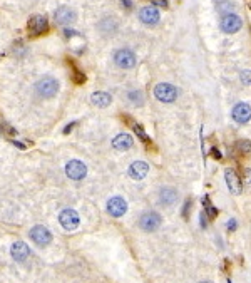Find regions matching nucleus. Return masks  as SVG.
<instances>
[{
  "mask_svg": "<svg viewBox=\"0 0 251 283\" xmlns=\"http://www.w3.org/2000/svg\"><path fill=\"white\" fill-rule=\"evenodd\" d=\"M36 90H37V94H39L40 97H45V99L54 97L55 94L59 92V81L54 79V77H51V75L42 77L40 81L36 84Z\"/></svg>",
  "mask_w": 251,
  "mask_h": 283,
  "instance_id": "1",
  "label": "nucleus"
},
{
  "mask_svg": "<svg viewBox=\"0 0 251 283\" xmlns=\"http://www.w3.org/2000/svg\"><path fill=\"white\" fill-rule=\"evenodd\" d=\"M154 96L161 103H174L178 99V89L173 84L167 82H161L154 88Z\"/></svg>",
  "mask_w": 251,
  "mask_h": 283,
  "instance_id": "2",
  "label": "nucleus"
},
{
  "mask_svg": "<svg viewBox=\"0 0 251 283\" xmlns=\"http://www.w3.org/2000/svg\"><path fill=\"white\" fill-rule=\"evenodd\" d=\"M161 221L162 220H161V216H159V213H156V211H146V213L141 214L139 226H141V230H144V231L153 233L161 226Z\"/></svg>",
  "mask_w": 251,
  "mask_h": 283,
  "instance_id": "3",
  "label": "nucleus"
},
{
  "mask_svg": "<svg viewBox=\"0 0 251 283\" xmlns=\"http://www.w3.org/2000/svg\"><path fill=\"white\" fill-rule=\"evenodd\" d=\"M114 62L121 69H132L136 66V54L129 49H119L114 54Z\"/></svg>",
  "mask_w": 251,
  "mask_h": 283,
  "instance_id": "4",
  "label": "nucleus"
},
{
  "mask_svg": "<svg viewBox=\"0 0 251 283\" xmlns=\"http://www.w3.org/2000/svg\"><path fill=\"white\" fill-rule=\"evenodd\" d=\"M29 235H30V238H32V241L37 245V247H47V245L52 241V233L42 225L34 226V228L30 230Z\"/></svg>",
  "mask_w": 251,
  "mask_h": 283,
  "instance_id": "5",
  "label": "nucleus"
},
{
  "mask_svg": "<svg viewBox=\"0 0 251 283\" xmlns=\"http://www.w3.org/2000/svg\"><path fill=\"white\" fill-rule=\"evenodd\" d=\"M241 25H243V22L236 14H224L221 17V22H219V27H221L223 32H226V34L238 32V30L241 29Z\"/></svg>",
  "mask_w": 251,
  "mask_h": 283,
  "instance_id": "6",
  "label": "nucleus"
},
{
  "mask_svg": "<svg viewBox=\"0 0 251 283\" xmlns=\"http://www.w3.org/2000/svg\"><path fill=\"white\" fill-rule=\"evenodd\" d=\"M66 173H67V176H69L71 179L81 181V179L86 178L87 168H86V164H84L82 161L72 159V161H69V163L66 164Z\"/></svg>",
  "mask_w": 251,
  "mask_h": 283,
  "instance_id": "7",
  "label": "nucleus"
},
{
  "mask_svg": "<svg viewBox=\"0 0 251 283\" xmlns=\"http://www.w3.org/2000/svg\"><path fill=\"white\" fill-rule=\"evenodd\" d=\"M27 29H29V35L30 37H39V35H42V34L47 32V29H49L47 18L42 17V15H34V17L29 20Z\"/></svg>",
  "mask_w": 251,
  "mask_h": 283,
  "instance_id": "8",
  "label": "nucleus"
},
{
  "mask_svg": "<svg viewBox=\"0 0 251 283\" xmlns=\"http://www.w3.org/2000/svg\"><path fill=\"white\" fill-rule=\"evenodd\" d=\"M59 221L67 231H72L79 226V214L77 211L74 210H64L62 213L59 214Z\"/></svg>",
  "mask_w": 251,
  "mask_h": 283,
  "instance_id": "9",
  "label": "nucleus"
},
{
  "mask_svg": "<svg viewBox=\"0 0 251 283\" xmlns=\"http://www.w3.org/2000/svg\"><path fill=\"white\" fill-rule=\"evenodd\" d=\"M108 211L111 216L119 218L127 211V203H126V199H123L121 196H114V198H111L108 201Z\"/></svg>",
  "mask_w": 251,
  "mask_h": 283,
  "instance_id": "10",
  "label": "nucleus"
},
{
  "mask_svg": "<svg viewBox=\"0 0 251 283\" xmlns=\"http://www.w3.org/2000/svg\"><path fill=\"white\" fill-rule=\"evenodd\" d=\"M159 18H161V15H159L156 7H143L139 10V20L146 25H156Z\"/></svg>",
  "mask_w": 251,
  "mask_h": 283,
  "instance_id": "11",
  "label": "nucleus"
},
{
  "mask_svg": "<svg viewBox=\"0 0 251 283\" xmlns=\"http://www.w3.org/2000/svg\"><path fill=\"white\" fill-rule=\"evenodd\" d=\"M233 119L239 124H245L251 119V106L246 103H238L233 107Z\"/></svg>",
  "mask_w": 251,
  "mask_h": 283,
  "instance_id": "12",
  "label": "nucleus"
},
{
  "mask_svg": "<svg viewBox=\"0 0 251 283\" xmlns=\"http://www.w3.org/2000/svg\"><path fill=\"white\" fill-rule=\"evenodd\" d=\"M10 255H12V258L15 260V262L22 263L29 258L30 250L24 241H15V243L12 245V248H10Z\"/></svg>",
  "mask_w": 251,
  "mask_h": 283,
  "instance_id": "13",
  "label": "nucleus"
},
{
  "mask_svg": "<svg viewBox=\"0 0 251 283\" xmlns=\"http://www.w3.org/2000/svg\"><path fill=\"white\" fill-rule=\"evenodd\" d=\"M54 18L59 25H71L75 20V12L72 9H69V7H59L55 10Z\"/></svg>",
  "mask_w": 251,
  "mask_h": 283,
  "instance_id": "14",
  "label": "nucleus"
},
{
  "mask_svg": "<svg viewBox=\"0 0 251 283\" xmlns=\"http://www.w3.org/2000/svg\"><path fill=\"white\" fill-rule=\"evenodd\" d=\"M224 178H226V183H228V188L233 195H239L243 191V183L241 179L238 178L236 171L234 169H226L224 173Z\"/></svg>",
  "mask_w": 251,
  "mask_h": 283,
  "instance_id": "15",
  "label": "nucleus"
},
{
  "mask_svg": "<svg viewBox=\"0 0 251 283\" xmlns=\"http://www.w3.org/2000/svg\"><path fill=\"white\" fill-rule=\"evenodd\" d=\"M127 171L132 179H143V178H146L147 171H149V166L144 163V161H136V163H132L129 166Z\"/></svg>",
  "mask_w": 251,
  "mask_h": 283,
  "instance_id": "16",
  "label": "nucleus"
},
{
  "mask_svg": "<svg viewBox=\"0 0 251 283\" xmlns=\"http://www.w3.org/2000/svg\"><path fill=\"white\" fill-rule=\"evenodd\" d=\"M132 144H134V141H132V138L127 133H121L112 139V146L117 151H127L132 148Z\"/></svg>",
  "mask_w": 251,
  "mask_h": 283,
  "instance_id": "17",
  "label": "nucleus"
},
{
  "mask_svg": "<svg viewBox=\"0 0 251 283\" xmlns=\"http://www.w3.org/2000/svg\"><path fill=\"white\" fill-rule=\"evenodd\" d=\"M176 199H178V193H176V190H173V188H162L161 193H159V203L164 206L174 205Z\"/></svg>",
  "mask_w": 251,
  "mask_h": 283,
  "instance_id": "18",
  "label": "nucleus"
},
{
  "mask_svg": "<svg viewBox=\"0 0 251 283\" xmlns=\"http://www.w3.org/2000/svg\"><path fill=\"white\" fill-rule=\"evenodd\" d=\"M90 101H92V104L99 106V107H108V106L112 103V96L109 92L99 90V92H94L92 96H90Z\"/></svg>",
  "mask_w": 251,
  "mask_h": 283,
  "instance_id": "19",
  "label": "nucleus"
},
{
  "mask_svg": "<svg viewBox=\"0 0 251 283\" xmlns=\"http://www.w3.org/2000/svg\"><path fill=\"white\" fill-rule=\"evenodd\" d=\"M124 119L127 121V123H129V126H131L132 129H134V133L139 136V139H141V141H144V142H147V144H151V139H149V136H147L146 133H144V129H143V127L139 126V124H136L134 121H131V119H129V116H126Z\"/></svg>",
  "mask_w": 251,
  "mask_h": 283,
  "instance_id": "20",
  "label": "nucleus"
},
{
  "mask_svg": "<svg viewBox=\"0 0 251 283\" xmlns=\"http://www.w3.org/2000/svg\"><path fill=\"white\" fill-rule=\"evenodd\" d=\"M127 99L136 106H143L144 104V96H143L141 90H131V92L127 94Z\"/></svg>",
  "mask_w": 251,
  "mask_h": 283,
  "instance_id": "21",
  "label": "nucleus"
},
{
  "mask_svg": "<svg viewBox=\"0 0 251 283\" xmlns=\"http://www.w3.org/2000/svg\"><path fill=\"white\" fill-rule=\"evenodd\" d=\"M203 205H204V208H206V213H208L209 218H215L216 214H218V210H216L215 206L211 205V199H209V196H204Z\"/></svg>",
  "mask_w": 251,
  "mask_h": 283,
  "instance_id": "22",
  "label": "nucleus"
},
{
  "mask_svg": "<svg viewBox=\"0 0 251 283\" xmlns=\"http://www.w3.org/2000/svg\"><path fill=\"white\" fill-rule=\"evenodd\" d=\"M216 5H218L219 12H226V10H231L233 3H231V0H216Z\"/></svg>",
  "mask_w": 251,
  "mask_h": 283,
  "instance_id": "23",
  "label": "nucleus"
},
{
  "mask_svg": "<svg viewBox=\"0 0 251 283\" xmlns=\"http://www.w3.org/2000/svg\"><path fill=\"white\" fill-rule=\"evenodd\" d=\"M72 66V72H74V81L77 82V84H82V82H86V75H84V72H81V71L77 69V67L74 66V64H71Z\"/></svg>",
  "mask_w": 251,
  "mask_h": 283,
  "instance_id": "24",
  "label": "nucleus"
},
{
  "mask_svg": "<svg viewBox=\"0 0 251 283\" xmlns=\"http://www.w3.org/2000/svg\"><path fill=\"white\" fill-rule=\"evenodd\" d=\"M236 148L239 149V153L241 154H246V153H250L251 151V142L250 141H238Z\"/></svg>",
  "mask_w": 251,
  "mask_h": 283,
  "instance_id": "25",
  "label": "nucleus"
},
{
  "mask_svg": "<svg viewBox=\"0 0 251 283\" xmlns=\"http://www.w3.org/2000/svg\"><path fill=\"white\" fill-rule=\"evenodd\" d=\"M241 82L246 86H251V71H245L241 72Z\"/></svg>",
  "mask_w": 251,
  "mask_h": 283,
  "instance_id": "26",
  "label": "nucleus"
},
{
  "mask_svg": "<svg viewBox=\"0 0 251 283\" xmlns=\"http://www.w3.org/2000/svg\"><path fill=\"white\" fill-rule=\"evenodd\" d=\"M151 2L154 3V5H159V7H167V0H151Z\"/></svg>",
  "mask_w": 251,
  "mask_h": 283,
  "instance_id": "27",
  "label": "nucleus"
},
{
  "mask_svg": "<svg viewBox=\"0 0 251 283\" xmlns=\"http://www.w3.org/2000/svg\"><path fill=\"white\" fill-rule=\"evenodd\" d=\"M211 154L216 158V159H221V153H219V151L216 149V148H213V149H211Z\"/></svg>",
  "mask_w": 251,
  "mask_h": 283,
  "instance_id": "28",
  "label": "nucleus"
},
{
  "mask_svg": "<svg viewBox=\"0 0 251 283\" xmlns=\"http://www.w3.org/2000/svg\"><path fill=\"white\" fill-rule=\"evenodd\" d=\"M189 206H191V201H186V205H184V211H182V214H184V218H188V210H189Z\"/></svg>",
  "mask_w": 251,
  "mask_h": 283,
  "instance_id": "29",
  "label": "nucleus"
},
{
  "mask_svg": "<svg viewBox=\"0 0 251 283\" xmlns=\"http://www.w3.org/2000/svg\"><path fill=\"white\" fill-rule=\"evenodd\" d=\"M121 3H123L126 9H132V2H131V0H121Z\"/></svg>",
  "mask_w": 251,
  "mask_h": 283,
  "instance_id": "30",
  "label": "nucleus"
},
{
  "mask_svg": "<svg viewBox=\"0 0 251 283\" xmlns=\"http://www.w3.org/2000/svg\"><path fill=\"white\" fill-rule=\"evenodd\" d=\"M234 228H236V221L231 220L230 223H228V230H230V231H231V230H234Z\"/></svg>",
  "mask_w": 251,
  "mask_h": 283,
  "instance_id": "31",
  "label": "nucleus"
},
{
  "mask_svg": "<svg viewBox=\"0 0 251 283\" xmlns=\"http://www.w3.org/2000/svg\"><path fill=\"white\" fill-rule=\"evenodd\" d=\"M74 126H75V123H72L71 126H67V127H66V131H64V133H71V129H72Z\"/></svg>",
  "mask_w": 251,
  "mask_h": 283,
  "instance_id": "32",
  "label": "nucleus"
},
{
  "mask_svg": "<svg viewBox=\"0 0 251 283\" xmlns=\"http://www.w3.org/2000/svg\"><path fill=\"white\" fill-rule=\"evenodd\" d=\"M201 283H209V282H201Z\"/></svg>",
  "mask_w": 251,
  "mask_h": 283,
  "instance_id": "33",
  "label": "nucleus"
}]
</instances>
